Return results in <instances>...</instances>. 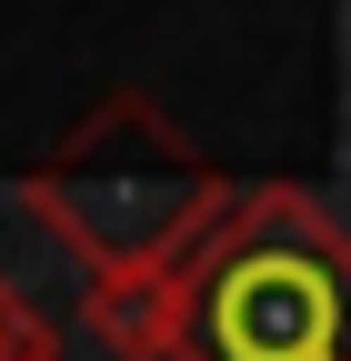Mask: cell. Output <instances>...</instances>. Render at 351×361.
I'll return each mask as SVG.
<instances>
[{
	"instance_id": "7a4b0ae2",
	"label": "cell",
	"mask_w": 351,
	"mask_h": 361,
	"mask_svg": "<svg viewBox=\"0 0 351 361\" xmlns=\"http://www.w3.org/2000/svg\"><path fill=\"white\" fill-rule=\"evenodd\" d=\"M181 361H351V231L291 180L241 211L181 271Z\"/></svg>"
},
{
	"instance_id": "3957f363",
	"label": "cell",
	"mask_w": 351,
	"mask_h": 361,
	"mask_svg": "<svg viewBox=\"0 0 351 361\" xmlns=\"http://www.w3.org/2000/svg\"><path fill=\"white\" fill-rule=\"evenodd\" d=\"M101 351L121 361H181V271H141V281H91L80 301Z\"/></svg>"
},
{
	"instance_id": "277c9868",
	"label": "cell",
	"mask_w": 351,
	"mask_h": 361,
	"mask_svg": "<svg viewBox=\"0 0 351 361\" xmlns=\"http://www.w3.org/2000/svg\"><path fill=\"white\" fill-rule=\"evenodd\" d=\"M0 361H61V341H51V322L0 281Z\"/></svg>"
},
{
	"instance_id": "6da1fadb",
	"label": "cell",
	"mask_w": 351,
	"mask_h": 361,
	"mask_svg": "<svg viewBox=\"0 0 351 361\" xmlns=\"http://www.w3.org/2000/svg\"><path fill=\"white\" fill-rule=\"evenodd\" d=\"M20 201L91 281H141L201 261V241L241 211V180L151 90H111L61 130V151L20 180Z\"/></svg>"
}]
</instances>
